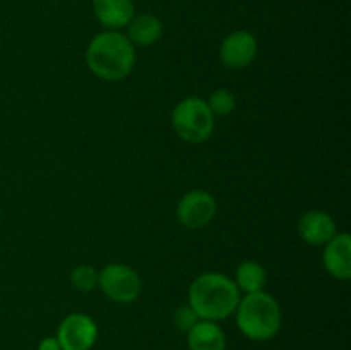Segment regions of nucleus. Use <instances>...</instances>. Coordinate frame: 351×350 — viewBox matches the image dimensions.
I'll return each instance as SVG.
<instances>
[{
    "label": "nucleus",
    "instance_id": "nucleus-11",
    "mask_svg": "<svg viewBox=\"0 0 351 350\" xmlns=\"http://www.w3.org/2000/svg\"><path fill=\"white\" fill-rule=\"evenodd\" d=\"M93 12L98 23L108 31H119L136 16L132 0H93Z\"/></svg>",
    "mask_w": 351,
    "mask_h": 350
},
{
    "label": "nucleus",
    "instance_id": "nucleus-7",
    "mask_svg": "<svg viewBox=\"0 0 351 350\" xmlns=\"http://www.w3.org/2000/svg\"><path fill=\"white\" fill-rule=\"evenodd\" d=\"M62 350H91L98 340V325L82 312H72L62 319L57 331Z\"/></svg>",
    "mask_w": 351,
    "mask_h": 350
},
{
    "label": "nucleus",
    "instance_id": "nucleus-4",
    "mask_svg": "<svg viewBox=\"0 0 351 350\" xmlns=\"http://www.w3.org/2000/svg\"><path fill=\"white\" fill-rule=\"evenodd\" d=\"M171 126L182 141L189 144H201L208 141L215 130V115L206 100L189 96L173 108Z\"/></svg>",
    "mask_w": 351,
    "mask_h": 350
},
{
    "label": "nucleus",
    "instance_id": "nucleus-1",
    "mask_svg": "<svg viewBox=\"0 0 351 350\" xmlns=\"http://www.w3.org/2000/svg\"><path fill=\"white\" fill-rule=\"evenodd\" d=\"M86 64L96 78L117 82L129 78L136 65V47L120 31H103L88 45Z\"/></svg>",
    "mask_w": 351,
    "mask_h": 350
},
{
    "label": "nucleus",
    "instance_id": "nucleus-14",
    "mask_svg": "<svg viewBox=\"0 0 351 350\" xmlns=\"http://www.w3.org/2000/svg\"><path fill=\"white\" fill-rule=\"evenodd\" d=\"M233 281H235L240 294L242 292L243 294H252V292L264 290L267 283V273L263 264L256 263V261H243L237 268Z\"/></svg>",
    "mask_w": 351,
    "mask_h": 350
},
{
    "label": "nucleus",
    "instance_id": "nucleus-6",
    "mask_svg": "<svg viewBox=\"0 0 351 350\" xmlns=\"http://www.w3.org/2000/svg\"><path fill=\"white\" fill-rule=\"evenodd\" d=\"M218 213V202L215 196L202 189H194L182 196L177 205V218L182 226L189 230H199L209 225Z\"/></svg>",
    "mask_w": 351,
    "mask_h": 350
},
{
    "label": "nucleus",
    "instance_id": "nucleus-13",
    "mask_svg": "<svg viewBox=\"0 0 351 350\" xmlns=\"http://www.w3.org/2000/svg\"><path fill=\"white\" fill-rule=\"evenodd\" d=\"M187 345L191 350H226V335L218 323L201 319L187 333Z\"/></svg>",
    "mask_w": 351,
    "mask_h": 350
},
{
    "label": "nucleus",
    "instance_id": "nucleus-17",
    "mask_svg": "<svg viewBox=\"0 0 351 350\" xmlns=\"http://www.w3.org/2000/svg\"><path fill=\"white\" fill-rule=\"evenodd\" d=\"M199 321H201V318H199L197 312H195L189 304L180 305L173 314V323L177 325V328L184 333L191 331Z\"/></svg>",
    "mask_w": 351,
    "mask_h": 350
},
{
    "label": "nucleus",
    "instance_id": "nucleus-12",
    "mask_svg": "<svg viewBox=\"0 0 351 350\" xmlns=\"http://www.w3.org/2000/svg\"><path fill=\"white\" fill-rule=\"evenodd\" d=\"M163 34V23L160 17L153 14H139L134 16L132 21L127 24V34L130 43L134 47H151L156 41H160Z\"/></svg>",
    "mask_w": 351,
    "mask_h": 350
},
{
    "label": "nucleus",
    "instance_id": "nucleus-2",
    "mask_svg": "<svg viewBox=\"0 0 351 350\" xmlns=\"http://www.w3.org/2000/svg\"><path fill=\"white\" fill-rule=\"evenodd\" d=\"M240 290L235 281L223 273H202L189 287V305L206 321H223L235 312Z\"/></svg>",
    "mask_w": 351,
    "mask_h": 350
},
{
    "label": "nucleus",
    "instance_id": "nucleus-16",
    "mask_svg": "<svg viewBox=\"0 0 351 350\" xmlns=\"http://www.w3.org/2000/svg\"><path fill=\"white\" fill-rule=\"evenodd\" d=\"M71 285L79 292H93L98 287V271L88 264L75 266L71 273Z\"/></svg>",
    "mask_w": 351,
    "mask_h": 350
},
{
    "label": "nucleus",
    "instance_id": "nucleus-15",
    "mask_svg": "<svg viewBox=\"0 0 351 350\" xmlns=\"http://www.w3.org/2000/svg\"><path fill=\"white\" fill-rule=\"evenodd\" d=\"M209 110L213 112V115L218 117H228L235 112L237 108V98L232 91L228 89H216L209 95V98L206 100Z\"/></svg>",
    "mask_w": 351,
    "mask_h": 350
},
{
    "label": "nucleus",
    "instance_id": "nucleus-8",
    "mask_svg": "<svg viewBox=\"0 0 351 350\" xmlns=\"http://www.w3.org/2000/svg\"><path fill=\"white\" fill-rule=\"evenodd\" d=\"M257 51H259V43L257 38L250 31L239 30L225 36L219 47V58L225 67L239 71L245 69L256 60Z\"/></svg>",
    "mask_w": 351,
    "mask_h": 350
},
{
    "label": "nucleus",
    "instance_id": "nucleus-3",
    "mask_svg": "<svg viewBox=\"0 0 351 350\" xmlns=\"http://www.w3.org/2000/svg\"><path fill=\"white\" fill-rule=\"evenodd\" d=\"M233 314L242 335L254 342H267L274 338L283 326L280 302L264 290L240 297Z\"/></svg>",
    "mask_w": 351,
    "mask_h": 350
},
{
    "label": "nucleus",
    "instance_id": "nucleus-10",
    "mask_svg": "<svg viewBox=\"0 0 351 350\" xmlns=\"http://www.w3.org/2000/svg\"><path fill=\"white\" fill-rule=\"evenodd\" d=\"M322 264L331 277L338 280L351 278V237L346 232L336 233L324 246Z\"/></svg>",
    "mask_w": 351,
    "mask_h": 350
},
{
    "label": "nucleus",
    "instance_id": "nucleus-18",
    "mask_svg": "<svg viewBox=\"0 0 351 350\" xmlns=\"http://www.w3.org/2000/svg\"><path fill=\"white\" fill-rule=\"evenodd\" d=\"M38 350H62V347L57 336H47L38 343Z\"/></svg>",
    "mask_w": 351,
    "mask_h": 350
},
{
    "label": "nucleus",
    "instance_id": "nucleus-9",
    "mask_svg": "<svg viewBox=\"0 0 351 350\" xmlns=\"http://www.w3.org/2000/svg\"><path fill=\"white\" fill-rule=\"evenodd\" d=\"M297 230L300 239L308 246H326L338 233L335 218L319 209L304 213L298 220Z\"/></svg>",
    "mask_w": 351,
    "mask_h": 350
},
{
    "label": "nucleus",
    "instance_id": "nucleus-5",
    "mask_svg": "<svg viewBox=\"0 0 351 350\" xmlns=\"http://www.w3.org/2000/svg\"><path fill=\"white\" fill-rule=\"evenodd\" d=\"M98 287L110 301L130 304L143 292V280L134 268L120 263H110L98 271Z\"/></svg>",
    "mask_w": 351,
    "mask_h": 350
}]
</instances>
